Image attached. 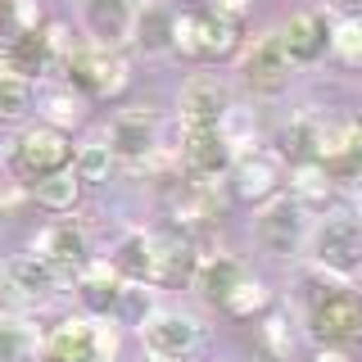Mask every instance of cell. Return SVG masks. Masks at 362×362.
I'll list each match as a JSON object with an SVG mask.
<instances>
[{
  "mask_svg": "<svg viewBox=\"0 0 362 362\" xmlns=\"http://www.w3.org/2000/svg\"><path fill=\"white\" fill-rule=\"evenodd\" d=\"M173 50L190 59H226L240 50V18H226L218 9H181L173 23Z\"/></svg>",
  "mask_w": 362,
  "mask_h": 362,
  "instance_id": "obj_1",
  "label": "cell"
},
{
  "mask_svg": "<svg viewBox=\"0 0 362 362\" xmlns=\"http://www.w3.org/2000/svg\"><path fill=\"white\" fill-rule=\"evenodd\" d=\"M64 82L77 86L82 95L118 100L122 90H127L132 73H127V64H122V54L109 50V45H77L73 59H68V68H64Z\"/></svg>",
  "mask_w": 362,
  "mask_h": 362,
  "instance_id": "obj_2",
  "label": "cell"
},
{
  "mask_svg": "<svg viewBox=\"0 0 362 362\" xmlns=\"http://www.w3.org/2000/svg\"><path fill=\"white\" fill-rule=\"evenodd\" d=\"M73 158H77L73 141H68V132L54 127V122H37V127H28L18 136V145H14V168L23 173V181H41L50 173H64Z\"/></svg>",
  "mask_w": 362,
  "mask_h": 362,
  "instance_id": "obj_3",
  "label": "cell"
},
{
  "mask_svg": "<svg viewBox=\"0 0 362 362\" xmlns=\"http://www.w3.org/2000/svg\"><path fill=\"white\" fill-rule=\"evenodd\" d=\"M290 73H294V59H290L286 41H281V32L258 37L240 54V77H245L249 90H258V95H281V90L290 86Z\"/></svg>",
  "mask_w": 362,
  "mask_h": 362,
  "instance_id": "obj_4",
  "label": "cell"
},
{
  "mask_svg": "<svg viewBox=\"0 0 362 362\" xmlns=\"http://www.w3.org/2000/svg\"><path fill=\"white\" fill-rule=\"evenodd\" d=\"M313 263L331 276H349L362 267V226L354 218H331L313 231Z\"/></svg>",
  "mask_w": 362,
  "mask_h": 362,
  "instance_id": "obj_5",
  "label": "cell"
},
{
  "mask_svg": "<svg viewBox=\"0 0 362 362\" xmlns=\"http://www.w3.org/2000/svg\"><path fill=\"white\" fill-rule=\"evenodd\" d=\"M258 245L267 249V254H276V258H290V254H299V245H303V235H308V222H303V204L299 199H267L263 204V213H258Z\"/></svg>",
  "mask_w": 362,
  "mask_h": 362,
  "instance_id": "obj_6",
  "label": "cell"
},
{
  "mask_svg": "<svg viewBox=\"0 0 362 362\" xmlns=\"http://www.w3.org/2000/svg\"><path fill=\"white\" fill-rule=\"evenodd\" d=\"M0 286H5V294L14 303H45L64 286V276L32 249V254H14L5 267H0Z\"/></svg>",
  "mask_w": 362,
  "mask_h": 362,
  "instance_id": "obj_7",
  "label": "cell"
},
{
  "mask_svg": "<svg viewBox=\"0 0 362 362\" xmlns=\"http://www.w3.org/2000/svg\"><path fill=\"white\" fill-rule=\"evenodd\" d=\"M141 339H145V354H158V358H190L199 349V322L186 313H150L141 322Z\"/></svg>",
  "mask_w": 362,
  "mask_h": 362,
  "instance_id": "obj_8",
  "label": "cell"
},
{
  "mask_svg": "<svg viewBox=\"0 0 362 362\" xmlns=\"http://www.w3.org/2000/svg\"><path fill=\"white\" fill-rule=\"evenodd\" d=\"M313 335L322 344H354L362 339V299L349 290H331L313 303Z\"/></svg>",
  "mask_w": 362,
  "mask_h": 362,
  "instance_id": "obj_9",
  "label": "cell"
},
{
  "mask_svg": "<svg viewBox=\"0 0 362 362\" xmlns=\"http://www.w3.org/2000/svg\"><path fill=\"white\" fill-rule=\"evenodd\" d=\"M181 168L195 181H218L226 168H235V150L226 145L222 127H186V136H181Z\"/></svg>",
  "mask_w": 362,
  "mask_h": 362,
  "instance_id": "obj_10",
  "label": "cell"
},
{
  "mask_svg": "<svg viewBox=\"0 0 362 362\" xmlns=\"http://www.w3.org/2000/svg\"><path fill=\"white\" fill-rule=\"evenodd\" d=\"M37 254L50 263L54 272L64 276V286L73 276H82V272L90 267V245H86V231L82 226H73V222H50L45 231L37 235Z\"/></svg>",
  "mask_w": 362,
  "mask_h": 362,
  "instance_id": "obj_11",
  "label": "cell"
},
{
  "mask_svg": "<svg viewBox=\"0 0 362 362\" xmlns=\"http://www.w3.org/2000/svg\"><path fill=\"white\" fill-rule=\"evenodd\" d=\"M136 0H82V28L90 32V45L118 50L136 32Z\"/></svg>",
  "mask_w": 362,
  "mask_h": 362,
  "instance_id": "obj_12",
  "label": "cell"
},
{
  "mask_svg": "<svg viewBox=\"0 0 362 362\" xmlns=\"http://www.w3.org/2000/svg\"><path fill=\"white\" fill-rule=\"evenodd\" d=\"M231 173H235V195L245 204H267V199H276L281 181H286V163L272 150H249L235 158Z\"/></svg>",
  "mask_w": 362,
  "mask_h": 362,
  "instance_id": "obj_13",
  "label": "cell"
},
{
  "mask_svg": "<svg viewBox=\"0 0 362 362\" xmlns=\"http://www.w3.org/2000/svg\"><path fill=\"white\" fill-rule=\"evenodd\" d=\"M41 362H100L95 358V317H64L41 339Z\"/></svg>",
  "mask_w": 362,
  "mask_h": 362,
  "instance_id": "obj_14",
  "label": "cell"
},
{
  "mask_svg": "<svg viewBox=\"0 0 362 362\" xmlns=\"http://www.w3.org/2000/svg\"><path fill=\"white\" fill-rule=\"evenodd\" d=\"M150 254H154V272L150 281L154 286H181V281H195V267H199V254L195 245L186 240L181 231H158L150 235Z\"/></svg>",
  "mask_w": 362,
  "mask_h": 362,
  "instance_id": "obj_15",
  "label": "cell"
},
{
  "mask_svg": "<svg viewBox=\"0 0 362 362\" xmlns=\"http://www.w3.org/2000/svg\"><path fill=\"white\" fill-rule=\"evenodd\" d=\"M226 113H231V95L218 77H190L181 90V122L186 127H222Z\"/></svg>",
  "mask_w": 362,
  "mask_h": 362,
  "instance_id": "obj_16",
  "label": "cell"
},
{
  "mask_svg": "<svg viewBox=\"0 0 362 362\" xmlns=\"http://www.w3.org/2000/svg\"><path fill=\"white\" fill-rule=\"evenodd\" d=\"M109 145H113V154H118V163L141 168L145 158L154 154V118L145 109H122L109 127Z\"/></svg>",
  "mask_w": 362,
  "mask_h": 362,
  "instance_id": "obj_17",
  "label": "cell"
},
{
  "mask_svg": "<svg viewBox=\"0 0 362 362\" xmlns=\"http://www.w3.org/2000/svg\"><path fill=\"white\" fill-rule=\"evenodd\" d=\"M281 41H286V50H290L294 64H313L317 54L326 50L331 32H326L322 14H290L286 28H281Z\"/></svg>",
  "mask_w": 362,
  "mask_h": 362,
  "instance_id": "obj_18",
  "label": "cell"
},
{
  "mask_svg": "<svg viewBox=\"0 0 362 362\" xmlns=\"http://www.w3.org/2000/svg\"><path fill=\"white\" fill-rule=\"evenodd\" d=\"M109 263H113V272H118V276L127 281V286H145V281H150V272H154L150 235H145V231H132V235H122V240L113 245Z\"/></svg>",
  "mask_w": 362,
  "mask_h": 362,
  "instance_id": "obj_19",
  "label": "cell"
},
{
  "mask_svg": "<svg viewBox=\"0 0 362 362\" xmlns=\"http://www.w3.org/2000/svg\"><path fill=\"white\" fill-rule=\"evenodd\" d=\"M245 276V267L226 254H204L199 267H195V290L204 294L209 303H226V294L235 290V281Z\"/></svg>",
  "mask_w": 362,
  "mask_h": 362,
  "instance_id": "obj_20",
  "label": "cell"
},
{
  "mask_svg": "<svg viewBox=\"0 0 362 362\" xmlns=\"http://www.w3.org/2000/svg\"><path fill=\"white\" fill-rule=\"evenodd\" d=\"M77 290H82V303H86V308L109 313V308H118V299H122V290H127V281L113 272V263H90L82 276H77Z\"/></svg>",
  "mask_w": 362,
  "mask_h": 362,
  "instance_id": "obj_21",
  "label": "cell"
},
{
  "mask_svg": "<svg viewBox=\"0 0 362 362\" xmlns=\"http://www.w3.org/2000/svg\"><path fill=\"white\" fill-rule=\"evenodd\" d=\"M82 186L86 181L77 177V168H64V173H50V177L32 181V199L50 213H73L77 199H82Z\"/></svg>",
  "mask_w": 362,
  "mask_h": 362,
  "instance_id": "obj_22",
  "label": "cell"
},
{
  "mask_svg": "<svg viewBox=\"0 0 362 362\" xmlns=\"http://www.w3.org/2000/svg\"><path fill=\"white\" fill-rule=\"evenodd\" d=\"M335 190V177L326 163H317V158H303V163L290 168V195L303 204V209H317V204H326Z\"/></svg>",
  "mask_w": 362,
  "mask_h": 362,
  "instance_id": "obj_23",
  "label": "cell"
},
{
  "mask_svg": "<svg viewBox=\"0 0 362 362\" xmlns=\"http://www.w3.org/2000/svg\"><path fill=\"white\" fill-rule=\"evenodd\" d=\"M173 23H177L173 9H163V5H141V9H136V32H132V41L141 45L145 54L173 50Z\"/></svg>",
  "mask_w": 362,
  "mask_h": 362,
  "instance_id": "obj_24",
  "label": "cell"
},
{
  "mask_svg": "<svg viewBox=\"0 0 362 362\" xmlns=\"http://www.w3.org/2000/svg\"><path fill=\"white\" fill-rule=\"evenodd\" d=\"M41 339L23 317H0V362H37Z\"/></svg>",
  "mask_w": 362,
  "mask_h": 362,
  "instance_id": "obj_25",
  "label": "cell"
},
{
  "mask_svg": "<svg viewBox=\"0 0 362 362\" xmlns=\"http://www.w3.org/2000/svg\"><path fill=\"white\" fill-rule=\"evenodd\" d=\"M113 163H118V154H113V145H109V141H86L82 150H77V158H73L77 177H82L86 186H95V181H109Z\"/></svg>",
  "mask_w": 362,
  "mask_h": 362,
  "instance_id": "obj_26",
  "label": "cell"
},
{
  "mask_svg": "<svg viewBox=\"0 0 362 362\" xmlns=\"http://www.w3.org/2000/svg\"><path fill=\"white\" fill-rule=\"evenodd\" d=\"M267 303H272L267 286H263L258 276H249V272H245V276L235 281V290L226 294V303H222V308L231 313V317H254V313H267Z\"/></svg>",
  "mask_w": 362,
  "mask_h": 362,
  "instance_id": "obj_27",
  "label": "cell"
},
{
  "mask_svg": "<svg viewBox=\"0 0 362 362\" xmlns=\"http://www.w3.org/2000/svg\"><path fill=\"white\" fill-rule=\"evenodd\" d=\"M32 109V82L14 73H0V122H18Z\"/></svg>",
  "mask_w": 362,
  "mask_h": 362,
  "instance_id": "obj_28",
  "label": "cell"
},
{
  "mask_svg": "<svg viewBox=\"0 0 362 362\" xmlns=\"http://www.w3.org/2000/svg\"><path fill=\"white\" fill-rule=\"evenodd\" d=\"M258 344H263V354H267L272 362H290L294 339H290L286 313H267V317H263V326H258Z\"/></svg>",
  "mask_w": 362,
  "mask_h": 362,
  "instance_id": "obj_29",
  "label": "cell"
},
{
  "mask_svg": "<svg viewBox=\"0 0 362 362\" xmlns=\"http://www.w3.org/2000/svg\"><path fill=\"white\" fill-rule=\"evenodd\" d=\"M222 136H226V145L235 150V158H240V154L254 150V141H258V122L249 118L245 109H235V105H231V113L222 118Z\"/></svg>",
  "mask_w": 362,
  "mask_h": 362,
  "instance_id": "obj_30",
  "label": "cell"
},
{
  "mask_svg": "<svg viewBox=\"0 0 362 362\" xmlns=\"http://www.w3.org/2000/svg\"><path fill=\"white\" fill-rule=\"evenodd\" d=\"M331 50L344 64H362V18H339L331 28Z\"/></svg>",
  "mask_w": 362,
  "mask_h": 362,
  "instance_id": "obj_31",
  "label": "cell"
},
{
  "mask_svg": "<svg viewBox=\"0 0 362 362\" xmlns=\"http://www.w3.org/2000/svg\"><path fill=\"white\" fill-rule=\"evenodd\" d=\"M45 113H50L54 127H73L82 118V95H73V86H59L45 95Z\"/></svg>",
  "mask_w": 362,
  "mask_h": 362,
  "instance_id": "obj_32",
  "label": "cell"
},
{
  "mask_svg": "<svg viewBox=\"0 0 362 362\" xmlns=\"http://www.w3.org/2000/svg\"><path fill=\"white\" fill-rule=\"evenodd\" d=\"M23 173L14 168V158L9 163H0V209H18L23 199H28V186L18 181Z\"/></svg>",
  "mask_w": 362,
  "mask_h": 362,
  "instance_id": "obj_33",
  "label": "cell"
},
{
  "mask_svg": "<svg viewBox=\"0 0 362 362\" xmlns=\"http://www.w3.org/2000/svg\"><path fill=\"white\" fill-rule=\"evenodd\" d=\"M209 9H218V14H226V18H245L249 14V0H213Z\"/></svg>",
  "mask_w": 362,
  "mask_h": 362,
  "instance_id": "obj_34",
  "label": "cell"
},
{
  "mask_svg": "<svg viewBox=\"0 0 362 362\" xmlns=\"http://www.w3.org/2000/svg\"><path fill=\"white\" fill-rule=\"evenodd\" d=\"M339 18H362V0H326Z\"/></svg>",
  "mask_w": 362,
  "mask_h": 362,
  "instance_id": "obj_35",
  "label": "cell"
},
{
  "mask_svg": "<svg viewBox=\"0 0 362 362\" xmlns=\"http://www.w3.org/2000/svg\"><path fill=\"white\" fill-rule=\"evenodd\" d=\"M317 362H349V358L339 354V349H322V354H317Z\"/></svg>",
  "mask_w": 362,
  "mask_h": 362,
  "instance_id": "obj_36",
  "label": "cell"
},
{
  "mask_svg": "<svg viewBox=\"0 0 362 362\" xmlns=\"http://www.w3.org/2000/svg\"><path fill=\"white\" fill-rule=\"evenodd\" d=\"M150 362H177V358H158V354H150Z\"/></svg>",
  "mask_w": 362,
  "mask_h": 362,
  "instance_id": "obj_37",
  "label": "cell"
}]
</instances>
